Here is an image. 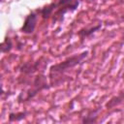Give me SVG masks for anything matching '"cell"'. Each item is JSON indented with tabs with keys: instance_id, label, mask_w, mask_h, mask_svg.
Wrapping results in <instances>:
<instances>
[{
	"instance_id": "obj_10",
	"label": "cell",
	"mask_w": 124,
	"mask_h": 124,
	"mask_svg": "<svg viewBox=\"0 0 124 124\" xmlns=\"http://www.w3.org/2000/svg\"><path fill=\"white\" fill-rule=\"evenodd\" d=\"M123 98H124V94H120L119 96H115V97L111 98V99H110V100H109V101L107 103L106 107H107L108 108H113V107H115L116 105L120 104V103H121V101L123 100Z\"/></svg>"
},
{
	"instance_id": "obj_9",
	"label": "cell",
	"mask_w": 124,
	"mask_h": 124,
	"mask_svg": "<svg viewBox=\"0 0 124 124\" xmlns=\"http://www.w3.org/2000/svg\"><path fill=\"white\" fill-rule=\"evenodd\" d=\"M28 114V111H17V112H10L9 113V122H18L23 120Z\"/></svg>"
},
{
	"instance_id": "obj_2",
	"label": "cell",
	"mask_w": 124,
	"mask_h": 124,
	"mask_svg": "<svg viewBox=\"0 0 124 124\" xmlns=\"http://www.w3.org/2000/svg\"><path fill=\"white\" fill-rule=\"evenodd\" d=\"M89 51L84 50L80 53L73 54L69 57H67L65 60H63L60 63L53 64L48 69V78L49 83L52 86H57L63 82L62 78L65 77V75L78 65L81 64L82 61L88 56Z\"/></svg>"
},
{
	"instance_id": "obj_8",
	"label": "cell",
	"mask_w": 124,
	"mask_h": 124,
	"mask_svg": "<svg viewBox=\"0 0 124 124\" xmlns=\"http://www.w3.org/2000/svg\"><path fill=\"white\" fill-rule=\"evenodd\" d=\"M0 48H1V52L2 53H8L10 52L13 48H14V42H13V39L9 36H7L4 41L1 43L0 45Z\"/></svg>"
},
{
	"instance_id": "obj_5",
	"label": "cell",
	"mask_w": 124,
	"mask_h": 124,
	"mask_svg": "<svg viewBox=\"0 0 124 124\" xmlns=\"http://www.w3.org/2000/svg\"><path fill=\"white\" fill-rule=\"evenodd\" d=\"M42 60H43V57H41L40 59L34 61V62H31V61H26L24 63H22L19 67V73L25 77H28V76H32L34 75L40 68V65L42 64Z\"/></svg>"
},
{
	"instance_id": "obj_12",
	"label": "cell",
	"mask_w": 124,
	"mask_h": 124,
	"mask_svg": "<svg viewBox=\"0 0 124 124\" xmlns=\"http://www.w3.org/2000/svg\"><path fill=\"white\" fill-rule=\"evenodd\" d=\"M90 1H94V0H90Z\"/></svg>"
},
{
	"instance_id": "obj_7",
	"label": "cell",
	"mask_w": 124,
	"mask_h": 124,
	"mask_svg": "<svg viewBox=\"0 0 124 124\" xmlns=\"http://www.w3.org/2000/svg\"><path fill=\"white\" fill-rule=\"evenodd\" d=\"M99 111H100V108H96V109H92L88 111L85 116H82L81 122L82 123H95L97 121Z\"/></svg>"
},
{
	"instance_id": "obj_1",
	"label": "cell",
	"mask_w": 124,
	"mask_h": 124,
	"mask_svg": "<svg viewBox=\"0 0 124 124\" xmlns=\"http://www.w3.org/2000/svg\"><path fill=\"white\" fill-rule=\"evenodd\" d=\"M79 3V0H54L36 11L41 15L44 20L51 17L52 22L57 23L63 21L66 14L75 12L78 8Z\"/></svg>"
},
{
	"instance_id": "obj_4",
	"label": "cell",
	"mask_w": 124,
	"mask_h": 124,
	"mask_svg": "<svg viewBox=\"0 0 124 124\" xmlns=\"http://www.w3.org/2000/svg\"><path fill=\"white\" fill-rule=\"evenodd\" d=\"M37 22H38V12L32 11L31 13H29L25 16L23 24L20 27L19 31L23 34L30 35L35 31L36 26H37Z\"/></svg>"
},
{
	"instance_id": "obj_3",
	"label": "cell",
	"mask_w": 124,
	"mask_h": 124,
	"mask_svg": "<svg viewBox=\"0 0 124 124\" xmlns=\"http://www.w3.org/2000/svg\"><path fill=\"white\" fill-rule=\"evenodd\" d=\"M47 78L45 74H39L33 78L29 87L25 90H21L17 95V102L18 103H25L30 101L31 99L35 98L41 91L49 89L51 87L50 83L47 82Z\"/></svg>"
},
{
	"instance_id": "obj_6",
	"label": "cell",
	"mask_w": 124,
	"mask_h": 124,
	"mask_svg": "<svg viewBox=\"0 0 124 124\" xmlns=\"http://www.w3.org/2000/svg\"><path fill=\"white\" fill-rule=\"evenodd\" d=\"M101 28H102V23L99 22L96 25H90V26H85V27L80 28L77 32V35L79 37V39L81 41H83L84 39L90 38L94 33H96L97 31H99Z\"/></svg>"
},
{
	"instance_id": "obj_11",
	"label": "cell",
	"mask_w": 124,
	"mask_h": 124,
	"mask_svg": "<svg viewBox=\"0 0 124 124\" xmlns=\"http://www.w3.org/2000/svg\"><path fill=\"white\" fill-rule=\"evenodd\" d=\"M121 18H122V19H124V16H121Z\"/></svg>"
}]
</instances>
